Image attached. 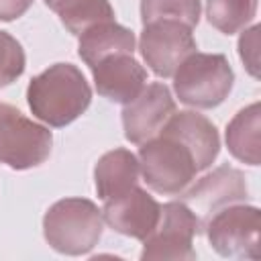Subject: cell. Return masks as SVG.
<instances>
[{"label":"cell","mask_w":261,"mask_h":261,"mask_svg":"<svg viewBox=\"0 0 261 261\" xmlns=\"http://www.w3.org/2000/svg\"><path fill=\"white\" fill-rule=\"evenodd\" d=\"M184 204L198 216L200 224L218 210L247 200V184L245 175L228 165L216 167L212 173L204 175L200 181H196L192 188H186L184 192Z\"/></svg>","instance_id":"obj_9"},{"label":"cell","mask_w":261,"mask_h":261,"mask_svg":"<svg viewBox=\"0 0 261 261\" xmlns=\"http://www.w3.org/2000/svg\"><path fill=\"white\" fill-rule=\"evenodd\" d=\"M257 12V0H208L206 14L214 29L224 35L245 29Z\"/></svg>","instance_id":"obj_18"},{"label":"cell","mask_w":261,"mask_h":261,"mask_svg":"<svg viewBox=\"0 0 261 261\" xmlns=\"http://www.w3.org/2000/svg\"><path fill=\"white\" fill-rule=\"evenodd\" d=\"M33 0H0V20H14L22 16Z\"/></svg>","instance_id":"obj_22"},{"label":"cell","mask_w":261,"mask_h":261,"mask_svg":"<svg viewBox=\"0 0 261 261\" xmlns=\"http://www.w3.org/2000/svg\"><path fill=\"white\" fill-rule=\"evenodd\" d=\"M161 133L177 139L190 149L198 171L208 169L218 155L220 139H218L216 126L198 112H192V110L173 112L169 120L163 124Z\"/></svg>","instance_id":"obj_13"},{"label":"cell","mask_w":261,"mask_h":261,"mask_svg":"<svg viewBox=\"0 0 261 261\" xmlns=\"http://www.w3.org/2000/svg\"><path fill=\"white\" fill-rule=\"evenodd\" d=\"M175 112V102L163 84H149L145 86L137 98L124 104L122 110V126L124 137L135 143L143 145L145 141L157 137L169 116Z\"/></svg>","instance_id":"obj_10"},{"label":"cell","mask_w":261,"mask_h":261,"mask_svg":"<svg viewBox=\"0 0 261 261\" xmlns=\"http://www.w3.org/2000/svg\"><path fill=\"white\" fill-rule=\"evenodd\" d=\"M45 4L57 12L71 35H82L98 22L114 20V10L108 0H45Z\"/></svg>","instance_id":"obj_17"},{"label":"cell","mask_w":261,"mask_h":261,"mask_svg":"<svg viewBox=\"0 0 261 261\" xmlns=\"http://www.w3.org/2000/svg\"><path fill=\"white\" fill-rule=\"evenodd\" d=\"M259 104H251L243 108L226 128V145L232 157L243 163L259 165L261 161V120H259Z\"/></svg>","instance_id":"obj_16"},{"label":"cell","mask_w":261,"mask_h":261,"mask_svg":"<svg viewBox=\"0 0 261 261\" xmlns=\"http://www.w3.org/2000/svg\"><path fill=\"white\" fill-rule=\"evenodd\" d=\"M139 159L126 149H114L100 157L94 169L96 177V192L98 196L108 202L114 200L128 190H133L139 181Z\"/></svg>","instance_id":"obj_14"},{"label":"cell","mask_w":261,"mask_h":261,"mask_svg":"<svg viewBox=\"0 0 261 261\" xmlns=\"http://www.w3.org/2000/svg\"><path fill=\"white\" fill-rule=\"evenodd\" d=\"M51 130L27 118L10 104H0V163L12 169L41 165L51 153Z\"/></svg>","instance_id":"obj_6"},{"label":"cell","mask_w":261,"mask_h":261,"mask_svg":"<svg viewBox=\"0 0 261 261\" xmlns=\"http://www.w3.org/2000/svg\"><path fill=\"white\" fill-rule=\"evenodd\" d=\"M200 230H202V224L198 216L184 202H167L161 206L157 226L143 241L145 247H143L141 259L145 261L196 259L192 241Z\"/></svg>","instance_id":"obj_7"},{"label":"cell","mask_w":261,"mask_h":261,"mask_svg":"<svg viewBox=\"0 0 261 261\" xmlns=\"http://www.w3.org/2000/svg\"><path fill=\"white\" fill-rule=\"evenodd\" d=\"M96 90L110 102L128 104L145 88L147 71L130 53H116L92 67Z\"/></svg>","instance_id":"obj_12"},{"label":"cell","mask_w":261,"mask_h":261,"mask_svg":"<svg viewBox=\"0 0 261 261\" xmlns=\"http://www.w3.org/2000/svg\"><path fill=\"white\" fill-rule=\"evenodd\" d=\"M139 49L155 75L171 77L181 61L196 51V39L192 29L179 20H155L145 24Z\"/></svg>","instance_id":"obj_8"},{"label":"cell","mask_w":261,"mask_h":261,"mask_svg":"<svg viewBox=\"0 0 261 261\" xmlns=\"http://www.w3.org/2000/svg\"><path fill=\"white\" fill-rule=\"evenodd\" d=\"M27 100L39 120L49 126H65L90 106L92 90L75 65L55 63L31 80Z\"/></svg>","instance_id":"obj_1"},{"label":"cell","mask_w":261,"mask_h":261,"mask_svg":"<svg viewBox=\"0 0 261 261\" xmlns=\"http://www.w3.org/2000/svg\"><path fill=\"white\" fill-rule=\"evenodd\" d=\"M77 51H80V57L92 69L98 61H102L110 55H116V53H130L133 55L135 35L128 29L116 24L114 20L98 22L80 35Z\"/></svg>","instance_id":"obj_15"},{"label":"cell","mask_w":261,"mask_h":261,"mask_svg":"<svg viewBox=\"0 0 261 261\" xmlns=\"http://www.w3.org/2000/svg\"><path fill=\"white\" fill-rule=\"evenodd\" d=\"M102 212L86 198L59 200L43 218L47 243L65 255H84L92 251L102 237Z\"/></svg>","instance_id":"obj_2"},{"label":"cell","mask_w":261,"mask_h":261,"mask_svg":"<svg viewBox=\"0 0 261 261\" xmlns=\"http://www.w3.org/2000/svg\"><path fill=\"white\" fill-rule=\"evenodd\" d=\"M139 167L147 186L163 196H177L196 179L198 167L190 149L177 139L159 133L143 143Z\"/></svg>","instance_id":"obj_3"},{"label":"cell","mask_w":261,"mask_h":261,"mask_svg":"<svg viewBox=\"0 0 261 261\" xmlns=\"http://www.w3.org/2000/svg\"><path fill=\"white\" fill-rule=\"evenodd\" d=\"M161 206L145 190L135 186L126 194L104 202L102 218L120 234L145 241L157 226Z\"/></svg>","instance_id":"obj_11"},{"label":"cell","mask_w":261,"mask_h":261,"mask_svg":"<svg viewBox=\"0 0 261 261\" xmlns=\"http://www.w3.org/2000/svg\"><path fill=\"white\" fill-rule=\"evenodd\" d=\"M212 249L222 257L259 259L261 212L255 206L230 204L214 212L204 226Z\"/></svg>","instance_id":"obj_5"},{"label":"cell","mask_w":261,"mask_h":261,"mask_svg":"<svg viewBox=\"0 0 261 261\" xmlns=\"http://www.w3.org/2000/svg\"><path fill=\"white\" fill-rule=\"evenodd\" d=\"M143 24L155 20H179L194 29L200 20V0H141Z\"/></svg>","instance_id":"obj_19"},{"label":"cell","mask_w":261,"mask_h":261,"mask_svg":"<svg viewBox=\"0 0 261 261\" xmlns=\"http://www.w3.org/2000/svg\"><path fill=\"white\" fill-rule=\"evenodd\" d=\"M173 90L179 102L194 108H214L230 92L234 73L224 55L198 53L181 61L173 73Z\"/></svg>","instance_id":"obj_4"},{"label":"cell","mask_w":261,"mask_h":261,"mask_svg":"<svg viewBox=\"0 0 261 261\" xmlns=\"http://www.w3.org/2000/svg\"><path fill=\"white\" fill-rule=\"evenodd\" d=\"M259 27H251L249 31H245V35L239 41V51H241V59L245 61L247 69L251 75H259Z\"/></svg>","instance_id":"obj_21"},{"label":"cell","mask_w":261,"mask_h":261,"mask_svg":"<svg viewBox=\"0 0 261 261\" xmlns=\"http://www.w3.org/2000/svg\"><path fill=\"white\" fill-rule=\"evenodd\" d=\"M24 71V51L20 43L0 31V88L12 84L16 77H20Z\"/></svg>","instance_id":"obj_20"}]
</instances>
